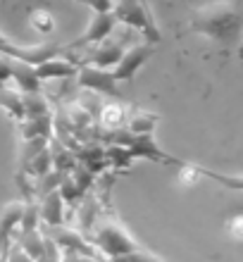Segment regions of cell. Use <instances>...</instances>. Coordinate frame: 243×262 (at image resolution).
Masks as SVG:
<instances>
[{"label": "cell", "mask_w": 243, "mask_h": 262, "mask_svg": "<svg viewBox=\"0 0 243 262\" xmlns=\"http://www.w3.org/2000/svg\"><path fill=\"white\" fill-rule=\"evenodd\" d=\"M46 234L55 241V246L67 255H77V257H96V248L89 243V238L83 236V231L72 227H55L48 229Z\"/></svg>", "instance_id": "obj_5"}, {"label": "cell", "mask_w": 243, "mask_h": 262, "mask_svg": "<svg viewBox=\"0 0 243 262\" xmlns=\"http://www.w3.org/2000/svg\"><path fill=\"white\" fill-rule=\"evenodd\" d=\"M153 55V43H139V46H131V48L124 50V55L119 57V62L112 69V76L115 81H131L134 76L139 74V69L150 60Z\"/></svg>", "instance_id": "obj_6"}, {"label": "cell", "mask_w": 243, "mask_h": 262, "mask_svg": "<svg viewBox=\"0 0 243 262\" xmlns=\"http://www.w3.org/2000/svg\"><path fill=\"white\" fill-rule=\"evenodd\" d=\"M3 262H34V260H31L17 243H10V248H7L5 255H3Z\"/></svg>", "instance_id": "obj_21"}, {"label": "cell", "mask_w": 243, "mask_h": 262, "mask_svg": "<svg viewBox=\"0 0 243 262\" xmlns=\"http://www.w3.org/2000/svg\"><path fill=\"white\" fill-rule=\"evenodd\" d=\"M24 253H27L31 260L41 255L43 250H46V229H34V231H27V234H19V241H17Z\"/></svg>", "instance_id": "obj_16"}, {"label": "cell", "mask_w": 243, "mask_h": 262, "mask_svg": "<svg viewBox=\"0 0 243 262\" xmlns=\"http://www.w3.org/2000/svg\"><path fill=\"white\" fill-rule=\"evenodd\" d=\"M117 27V19L112 12H98L93 14L89 29L83 31V36L79 38L74 46H86V43H103L105 38H110V34Z\"/></svg>", "instance_id": "obj_10"}, {"label": "cell", "mask_w": 243, "mask_h": 262, "mask_svg": "<svg viewBox=\"0 0 243 262\" xmlns=\"http://www.w3.org/2000/svg\"><path fill=\"white\" fill-rule=\"evenodd\" d=\"M0 107L10 115V119L21 122L24 119V105H21V93L7 86H0Z\"/></svg>", "instance_id": "obj_17"}, {"label": "cell", "mask_w": 243, "mask_h": 262, "mask_svg": "<svg viewBox=\"0 0 243 262\" xmlns=\"http://www.w3.org/2000/svg\"><path fill=\"white\" fill-rule=\"evenodd\" d=\"M10 81H14L19 93H38L41 81L34 72V64L21 62V60H10Z\"/></svg>", "instance_id": "obj_12"}, {"label": "cell", "mask_w": 243, "mask_h": 262, "mask_svg": "<svg viewBox=\"0 0 243 262\" xmlns=\"http://www.w3.org/2000/svg\"><path fill=\"white\" fill-rule=\"evenodd\" d=\"M31 17H34V24H36V27H41L43 31L53 27V19H50L48 14H38V12H36V14H31Z\"/></svg>", "instance_id": "obj_24"}, {"label": "cell", "mask_w": 243, "mask_h": 262, "mask_svg": "<svg viewBox=\"0 0 243 262\" xmlns=\"http://www.w3.org/2000/svg\"><path fill=\"white\" fill-rule=\"evenodd\" d=\"M241 227H243V217H241V214H236V217H234V222H231V231H234V236H236V238H241V236H243Z\"/></svg>", "instance_id": "obj_25"}, {"label": "cell", "mask_w": 243, "mask_h": 262, "mask_svg": "<svg viewBox=\"0 0 243 262\" xmlns=\"http://www.w3.org/2000/svg\"><path fill=\"white\" fill-rule=\"evenodd\" d=\"M21 105H24V119H36V117L53 115L48 98L43 96V91H38V93H21Z\"/></svg>", "instance_id": "obj_14"}, {"label": "cell", "mask_w": 243, "mask_h": 262, "mask_svg": "<svg viewBox=\"0 0 243 262\" xmlns=\"http://www.w3.org/2000/svg\"><path fill=\"white\" fill-rule=\"evenodd\" d=\"M10 81V57L0 55V86H7Z\"/></svg>", "instance_id": "obj_23"}, {"label": "cell", "mask_w": 243, "mask_h": 262, "mask_svg": "<svg viewBox=\"0 0 243 262\" xmlns=\"http://www.w3.org/2000/svg\"><path fill=\"white\" fill-rule=\"evenodd\" d=\"M34 262H64V253L57 248L55 241L46 234V250H43V253L36 257Z\"/></svg>", "instance_id": "obj_19"}, {"label": "cell", "mask_w": 243, "mask_h": 262, "mask_svg": "<svg viewBox=\"0 0 243 262\" xmlns=\"http://www.w3.org/2000/svg\"><path fill=\"white\" fill-rule=\"evenodd\" d=\"M74 257H77V255H74ZM77 262H98V260H96V257H77Z\"/></svg>", "instance_id": "obj_26"}, {"label": "cell", "mask_w": 243, "mask_h": 262, "mask_svg": "<svg viewBox=\"0 0 243 262\" xmlns=\"http://www.w3.org/2000/svg\"><path fill=\"white\" fill-rule=\"evenodd\" d=\"M77 83L79 89L98 93V96H110V98H119V83L112 76V69H103V67H93V64H81L77 72Z\"/></svg>", "instance_id": "obj_4"}, {"label": "cell", "mask_w": 243, "mask_h": 262, "mask_svg": "<svg viewBox=\"0 0 243 262\" xmlns=\"http://www.w3.org/2000/svg\"><path fill=\"white\" fill-rule=\"evenodd\" d=\"M124 41H110L105 38L103 43H98V48L91 53V57L81 64H93V67H103V69H115V64L119 62V57L124 55Z\"/></svg>", "instance_id": "obj_11"}, {"label": "cell", "mask_w": 243, "mask_h": 262, "mask_svg": "<svg viewBox=\"0 0 243 262\" xmlns=\"http://www.w3.org/2000/svg\"><path fill=\"white\" fill-rule=\"evenodd\" d=\"M64 214H67V205H64L62 195L57 193V188L41 195V200H38V217H41L43 227H48V229L62 227Z\"/></svg>", "instance_id": "obj_8"}, {"label": "cell", "mask_w": 243, "mask_h": 262, "mask_svg": "<svg viewBox=\"0 0 243 262\" xmlns=\"http://www.w3.org/2000/svg\"><path fill=\"white\" fill-rule=\"evenodd\" d=\"M81 62H72L67 57H48L43 60L41 64H36L34 72L38 76V81H50V79H70V76H77Z\"/></svg>", "instance_id": "obj_9"}, {"label": "cell", "mask_w": 243, "mask_h": 262, "mask_svg": "<svg viewBox=\"0 0 243 262\" xmlns=\"http://www.w3.org/2000/svg\"><path fill=\"white\" fill-rule=\"evenodd\" d=\"M112 14L117 24H126L129 29L139 31L148 38V43H160V29L155 24L153 14L148 12V7L143 0H115Z\"/></svg>", "instance_id": "obj_3"}, {"label": "cell", "mask_w": 243, "mask_h": 262, "mask_svg": "<svg viewBox=\"0 0 243 262\" xmlns=\"http://www.w3.org/2000/svg\"><path fill=\"white\" fill-rule=\"evenodd\" d=\"M21 212H24V200H12L0 207V255H5V250L10 248V243L19 229Z\"/></svg>", "instance_id": "obj_7"}, {"label": "cell", "mask_w": 243, "mask_h": 262, "mask_svg": "<svg viewBox=\"0 0 243 262\" xmlns=\"http://www.w3.org/2000/svg\"><path fill=\"white\" fill-rule=\"evenodd\" d=\"M98 115H100V122H103V126H105V129H110V131L124 129L126 117H129L122 105H103Z\"/></svg>", "instance_id": "obj_18"}, {"label": "cell", "mask_w": 243, "mask_h": 262, "mask_svg": "<svg viewBox=\"0 0 243 262\" xmlns=\"http://www.w3.org/2000/svg\"><path fill=\"white\" fill-rule=\"evenodd\" d=\"M191 29L219 43H236L241 34V21L229 3H217V5H208L205 10L195 12L191 19Z\"/></svg>", "instance_id": "obj_2"}, {"label": "cell", "mask_w": 243, "mask_h": 262, "mask_svg": "<svg viewBox=\"0 0 243 262\" xmlns=\"http://www.w3.org/2000/svg\"><path fill=\"white\" fill-rule=\"evenodd\" d=\"M158 122H160V117L155 112H134L131 117H126L124 129L131 136H150Z\"/></svg>", "instance_id": "obj_13"}, {"label": "cell", "mask_w": 243, "mask_h": 262, "mask_svg": "<svg viewBox=\"0 0 243 262\" xmlns=\"http://www.w3.org/2000/svg\"><path fill=\"white\" fill-rule=\"evenodd\" d=\"M86 5L93 10V12H112V7H115V0H81Z\"/></svg>", "instance_id": "obj_22"}, {"label": "cell", "mask_w": 243, "mask_h": 262, "mask_svg": "<svg viewBox=\"0 0 243 262\" xmlns=\"http://www.w3.org/2000/svg\"><path fill=\"white\" fill-rule=\"evenodd\" d=\"M86 238H89V243L100 255L110 257V262L129 255V253H134V250L139 248V241L126 231L122 222L110 217V214H100L93 222V227L89 229Z\"/></svg>", "instance_id": "obj_1"}, {"label": "cell", "mask_w": 243, "mask_h": 262, "mask_svg": "<svg viewBox=\"0 0 243 262\" xmlns=\"http://www.w3.org/2000/svg\"><path fill=\"white\" fill-rule=\"evenodd\" d=\"M115 262H165L160 255H155V253H150V250H146L143 246H139V248L134 250V253H129V255L119 257V260Z\"/></svg>", "instance_id": "obj_20"}, {"label": "cell", "mask_w": 243, "mask_h": 262, "mask_svg": "<svg viewBox=\"0 0 243 262\" xmlns=\"http://www.w3.org/2000/svg\"><path fill=\"white\" fill-rule=\"evenodd\" d=\"M0 262H3V255H0Z\"/></svg>", "instance_id": "obj_27"}, {"label": "cell", "mask_w": 243, "mask_h": 262, "mask_svg": "<svg viewBox=\"0 0 243 262\" xmlns=\"http://www.w3.org/2000/svg\"><path fill=\"white\" fill-rule=\"evenodd\" d=\"M21 136L24 141H31V138H50V131H53V115L48 117H36V119H21Z\"/></svg>", "instance_id": "obj_15"}]
</instances>
